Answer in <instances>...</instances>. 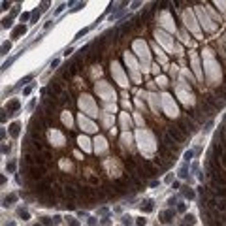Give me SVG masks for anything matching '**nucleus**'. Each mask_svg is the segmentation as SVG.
<instances>
[{
  "mask_svg": "<svg viewBox=\"0 0 226 226\" xmlns=\"http://www.w3.org/2000/svg\"><path fill=\"white\" fill-rule=\"evenodd\" d=\"M134 136H136V143H138L142 156L147 158V162H155L156 153H158V142H156L155 132H151L149 128H138Z\"/></svg>",
  "mask_w": 226,
  "mask_h": 226,
  "instance_id": "1",
  "label": "nucleus"
},
{
  "mask_svg": "<svg viewBox=\"0 0 226 226\" xmlns=\"http://www.w3.org/2000/svg\"><path fill=\"white\" fill-rule=\"evenodd\" d=\"M132 53H136L139 62H142V70L143 74H149L151 72V51H149V45L143 38H134L132 40Z\"/></svg>",
  "mask_w": 226,
  "mask_h": 226,
  "instance_id": "2",
  "label": "nucleus"
},
{
  "mask_svg": "<svg viewBox=\"0 0 226 226\" xmlns=\"http://www.w3.org/2000/svg\"><path fill=\"white\" fill-rule=\"evenodd\" d=\"M174 92H175V96L179 98V102H181L183 106H187V107H194V106H196V96L190 92V85H188L185 79H179V81L175 83Z\"/></svg>",
  "mask_w": 226,
  "mask_h": 226,
  "instance_id": "3",
  "label": "nucleus"
},
{
  "mask_svg": "<svg viewBox=\"0 0 226 226\" xmlns=\"http://www.w3.org/2000/svg\"><path fill=\"white\" fill-rule=\"evenodd\" d=\"M77 107L81 109L83 115L91 117V119H96V117H100V115H102V111L98 109V104H96L94 98H92L91 94H87V92L79 94V98H77Z\"/></svg>",
  "mask_w": 226,
  "mask_h": 226,
  "instance_id": "4",
  "label": "nucleus"
},
{
  "mask_svg": "<svg viewBox=\"0 0 226 226\" xmlns=\"http://www.w3.org/2000/svg\"><path fill=\"white\" fill-rule=\"evenodd\" d=\"M181 17H183V23H185V28H187L188 32H192L196 40H202V38H203V34H202L200 27H198V21H196L194 13H192V8H188V6H187V8H183Z\"/></svg>",
  "mask_w": 226,
  "mask_h": 226,
  "instance_id": "5",
  "label": "nucleus"
},
{
  "mask_svg": "<svg viewBox=\"0 0 226 226\" xmlns=\"http://www.w3.org/2000/svg\"><path fill=\"white\" fill-rule=\"evenodd\" d=\"M156 25H158V28L166 30L168 34H175V32H177L174 15H171L170 9H160V12L156 13Z\"/></svg>",
  "mask_w": 226,
  "mask_h": 226,
  "instance_id": "6",
  "label": "nucleus"
},
{
  "mask_svg": "<svg viewBox=\"0 0 226 226\" xmlns=\"http://www.w3.org/2000/svg\"><path fill=\"white\" fill-rule=\"evenodd\" d=\"M160 102H162L164 113L170 117V119H179V117H181V111H179V107H177V104L174 100V96H171L168 91L160 92Z\"/></svg>",
  "mask_w": 226,
  "mask_h": 226,
  "instance_id": "7",
  "label": "nucleus"
},
{
  "mask_svg": "<svg viewBox=\"0 0 226 226\" xmlns=\"http://www.w3.org/2000/svg\"><path fill=\"white\" fill-rule=\"evenodd\" d=\"M94 91H96V94L100 96V98L106 102V104H115V98H117V92H115V89H113V85L111 83H107V81H98V83H94Z\"/></svg>",
  "mask_w": 226,
  "mask_h": 226,
  "instance_id": "8",
  "label": "nucleus"
},
{
  "mask_svg": "<svg viewBox=\"0 0 226 226\" xmlns=\"http://www.w3.org/2000/svg\"><path fill=\"white\" fill-rule=\"evenodd\" d=\"M194 12H196V17H198V21H200V25L203 27V30H206V32H209V34H211V32H215V30L221 27V25H217V23H215V21L209 17V13L206 12V6H203V4H198V6L194 8Z\"/></svg>",
  "mask_w": 226,
  "mask_h": 226,
  "instance_id": "9",
  "label": "nucleus"
},
{
  "mask_svg": "<svg viewBox=\"0 0 226 226\" xmlns=\"http://www.w3.org/2000/svg\"><path fill=\"white\" fill-rule=\"evenodd\" d=\"M153 36H155V40L158 41V44L166 49V53H170V55H174V53H175V40L171 38V34H168V32L162 30V28H156L153 32Z\"/></svg>",
  "mask_w": 226,
  "mask_h": 226,
  "instance_id": "10",
  "label": "nucleus"
},
{
  "mask_svg": "<svg viewBox=\"0 0 226 226\" xmlns=\"http://www.w3.org/2000/svg\"><path fill=\"white\" fill-rule=\"evenodd\" d=\"M123 59H124V62H126V66H128V72H130V77H132V81L136 83V85H139L142 83V75H139V64H138V60H136V57H134V53H128V51H124L123 53Z\"/></svg>",
  "mask_w": 226,
  "mask_h": 226,
  "instance_id": "11",
  "label": "nucleus"
},
{
  "mask_svg": "<svg viewBox=\"0 0 226 226\" xmlns=\"http://www.w3.org/2000/svg\"><path fill=\"white\" fill-rule=\"evenodd\" d=\"M109 66H111V75H113V79L119 83L123 89H126L130 81H128V75L124 74V70H123V66H121V62L117 60V59H111Z\"/></svg>",
  "mask_w": 226,
  "mask_h": 226,
  "instance_id": "12",
  "label": "nucleus"
},
{
  "mask_svg": "<svg viewBox=\"0 0 226 226\" xmlns=\"http://www.w3.org/2000/svg\"><path fill=\"white\" fill-rule=\"evenodd\" d=\"M77 124L81 126V130H85L87 134H91V132H96L98 130V124H96L91 117H87V115H83V113H77Z\"/></svg>",
  "mask_w": 226,
  "mask_h": 226,
  "instance_id": "13",
  "label": "nucleus"
},
{
  "mask_svg": "<svg viewBox=\"0 0 226 226\" xmlns=\"http://www.w3.org/2000/svg\"><path fill=\"white\" fill-rule=\"evenodd\" d=\"M107 151H109V142L104 136H96L94 138V153L98 156H106Z\"/></svg>",
  "mask_w": 226,
  "mask_h": 226,
  "instance_id": "14",
  "label": "nucleus"
},
{
  "mask_svg": "<svg viewBox=\"0 0 226 226\" xmlns=\"http://www.w3.org/2000/svg\"><path fill=\"white\" fill-rule=\"evenodd\" d=\"M147 102H149V106H151V111H153L155 115H158V111H160V107H162V102H160V94L158 92H147Z\"/></svg>",
  "mask_w": 226,
  "mask_h": 226,
  "instance_id": "15",
  "label": "nucleus"
},
{
  "mask_svg": "<svg viewBox=\"0 0 226 226\" xmlns=\"http://www.w3.org/2000/svg\"><path fill=\"white\" fill-rule=\"evenodd\" d=\"M190 64H192V70H194V74H196V79L203 81V74H202V68H200V57L194 51L190 53Z\"/></svg>",
  "mask_w": 226,
  "mask_h": 226,
  "instance_id": "16",
  "label": "nucleus"
},
{
  "mask_svg": "<svg viewBox=\"0 0 226 226\" xmlns=\"http://www.w3.org/2000/svg\"><path fill=\"white\" fill-rule=\"evenodd\" d=\"M119 124L123 128V132H128V128H132V119H130V115H128V111L119 113Z\"/></svg>",
  "mask_w": 226,
  "mask_h": 226,
  "instance_id": "17",
  "label": "nucleus"
},
{
  "mask_svg": "<svg viewBox=\"0 0 226 226\" xmlns=\"http://www.w3.org/2000/svg\"><path fill=\"white\" fill-rule=\"evenodd\" d=\"M19 107H21V102H19V98H13V100H9V102L6 104L4 111H8V115H15V113L19 111Z\"/></svg>",
  "mask_w": 226,
  "mask_h": 226,
  "instance_id": "18",
  "label": "nucleus"
},
{
  "mask_svg": "<svg viewBox=\"0 0 226 226\" xmlns=\"http://www.w3.org/2000/svg\"><path fill=\"white\" fill-rule=\"evenodd\" d=\"M174 217H175V211H174V209H166V211H162V213H160V222L170 224Z\"/></svg>",
  "mask_w": 226,
  "mask_h": 226,
  "instance_id": "19",
  "label": "nucleus"
},
{
  "mask_svg": "<svg viewBox=\"0 0 226 226\" xmlns=\"http://www.w3.org/2000/svg\"><path fill=\"white\" fill-rule=\"evenodd\" d=\"M40 222L44 224V226H57L60 222V217H59V215H55V217H41Z\"/></svg>",
  "mask_w": 226,
  "mask_h": 226,
  "instance_id": "20",
  "label": "nucleus"
},
{
  "mask_svg": "<svg viewBox=\"0 0 226 226\" xmlns=\"http://www.w3.org/2000/svg\"><path fill=\"white\" fill-rule=\"evenodd\" d=\"M153 49H155V53H156V57H158V62H160V66H166V64H168V57L164 55V51L162 49H160L156 44L153 45Z\"/></svg>",
  "mask_w": 226,
  "mask_h": 226,
  "instance_id": "21",
  "label": "nucleus"
},
{
  "mask_svg": "<svg viewBox=\"0 0 226 226\" xmlns=\"http://www.w3.org/2000/svg\"><path fill=\"white\" fill-rule=\"evenodd\" d=\"M139 209H142V213H151L155 209V202L153 200H143L142 206H139Z\"/></svg>",
  "mask_w": 226,
  "mask_h": 226,
  "instance_id": "22",
  "label": "nucleus"
},
{
  "mask_svg": "<svg viewBox=\"0 0 226 226\" xmlns=\"http://www.w3.org/2000/svg\"><path fill=\"white\" fill-rule=\"evenodd\" d=\"M9 134H12V138H19V134H21V123L19 121L9 124Z\"/></svg>",
  "mask_w": 226,
  "mask_h": 226,
  "instance_id": "23",
  "label": "nucleus"
},
{
  "mask_svg": "<svg viewBox=\"0 0 226 226\" xmlns=\"http://www.w3.org/2000/svg\"><path fill=\"white\" fill-rule=\"evenodd\" d=\"M17 198H19V194H15V192H12V194H8V196L4 198V207H12L13 203L17 202Z\"/></svg>",
  "mask_w": 226,
  "mask_h": 226,
  "instance_id": "24",
  "label": "nucleus"
},
{
  "mask_svg": "<svg viewBox=\"0 0 226 226\" xmlns=\"http://www.w3.org/2000/svg\"><path fill=\"white\" fill-rule=\"evenodd\" d=\"M25 32H27V27H25V25H17V27L13 28V32H12V38L17 40L21 34H25Z\"/></svg>",
  "mask_w": 226,
  "mask_h": 226,
  "instance_id": "25",
  "label": "nucleus"
},
{
  "mask_svg": "<svg viewBox=\"0 0 226 226\" xmlns=\"http://www.w3.org/2000/svg\"><path fill=\"white\" fill-rule=\"evenodd\" d=\"M181 192H183V196H185L187 200H194V198H196V192L192 190L190 187H183V188H181Z\"/></svg>",
  "mask_w": 226,
  "mask_h": 226,
  "instance_id": "26",
  "label": "nucleus"
},
{
  "mask_svg": "<svg viewBox=\"0 0 226 226\" xmlns=\"http://www.w3.org/2000/svg\"><path fill=\"white\" fill-rule=\"evenodd\" d=\"M215 136H217V138L221 139V142L226 145V124H221V126H219V132L215 134Z\"/></svg>",
  "mask_w": 226,
  "mask_h": 226,
  "instance_id": "27",
  "label": "nucleus"
},
{
  "mask_svg": "<svg viewBox=\"0 0 226 226\" xmlns=\"http://www.w3.org/2000/svg\"><path fill=\"white\" fill-rule=\"evenodd\" d=\"M17 217L23 219V221H28V219H30V213H28V209H25V207H19V209H17Z\"/></svg>",
  "mask_w": 226,
  "mask_h": 226,
  "instance_id": "28",
  "label": "nucleus"
},
{
  "mask_svg": "<svg viewBox=\"0 0 226 226\" xmlns=\"http://www.w3.org/2000/svg\"><path fill=\"white\" fill-rule=\"evenodd\" d=\"M156 83H158L162 89H166V87H168V77H166V75H162V74H160L158 77H156Z\"/></svg>",
  "mask_w": 226,
  "mask_h": 226,
  "instance_id": "29",
  "label": "nucleus"
},
{
  "mask_svg": "<svg viewBox=\"0 0 226 226\" xmlns=\"http://www.w3.org/2000/svg\"><path fill=\"white\" fill-rule=\"evenodd\" d=\"M179 177H188V164H183L181 168H179Z\"/></svg>",
  "mask_w": 226,
  "mask_h": 226,
  "instance_id": "30",
  "label": "nucleus"
},
{
  "mask_svg": "<svg viewBox=\"0 0 226 226\" xmlns=\"http://www.w3.org/2000/svg\"><path fill=\"white\" fill-rule=\"evenodd\" d=\"M194 222H196V217H194V215H190V213H187L185 215V224L187 226H192Z\"/></svg>",
  "mask_w": 226,
  "mask_h": 226,
  "instance_id": "31",
  "label": "nucleus"
},
{
  "mask_svg": "<svg viewBox=\"0 0 226 226\" xmlns=\"http://www.w3.org/2000/svg\"><path fill=\"white\" fill-rule=\"evenodd\" d=\"M192 156H194V151H192V149L185 151V155H183V158H185V162H190V160H192Z\"/></svg>",
  "mask_w": 226,
  "mask_h": 226,
  "instance_id": "32",
  "label": "nucleus"
},
{
  "mask_svg": "<svg viewBox=\"0 0 226 226\" xmlns=\"http://www.w3.org/2000/svg\"><path fill=\"white\" fill-rule=\"evenodd\" d=\"M6 171H8V174H13V171H15V162H13V160H9V162L6 164Z\"/></svg>",
  "mask_w": 226,
  "mask_h": 226,
  "instance_id": "33",
  "label": "nucleus"
},
{
  "mask_svg": "<svg viewBox=\"0 0 226 226\" xmlns=\"http://www.w3.org/2000/svg\"><path fill=\"white\" fill-rule=\"evenodd\" d=\"M12 27V17H4V21H2V28H9Z\"/></svg>",
  "mask_w": 226,
  "mask_h": 226,
  "instance_id": "34",
  "label": "nucleus"
},
{
  "mask_svg": "<svg viewBox=\"0 0 226 226\" xmlns=\"http://www.w3.org/2000/svg\"><path fill=\"white\" fill-rule=\"evenodd\" d=\"M66 221H68V224H70V226H81V222H79L77 219H74V217H68Z\"/></svg>",
  "mask_w": 226,
  "mask_h": 226,
  "instance_id": "35",
  "label": "nucleus"
},
{
  "mask_svg": "<svg viewBox=\"0 0 226 226\" xmlns=\"http://www.w3.org/2000/svg\"><path fill=\"white\" fill-rule=\"evenodd\" d=\"M151 74H155L156 77L160 75V66H158V64H153V66H151Z\"/></svg>",
  "mask_w": 226,
  "mask_h": 226,
  "instance_id": "36",
  "label": "nucleus"
},
{
  "mask_svg": "<svg viewBox=\"0 0 226 226\" xmlns=\"http://www.w3.org/2000/svg\"><path fill=\"white\" fill-rule=\"evenodd\" d=\"M9 151H12V145H9V143H2V153L9 155Z\"/></svg>",
  "mask_w": 226,
  "mask_h": 226,
  "instance_id": "37",
  "label": "nucleus"
},
{
  "mask_svg": "<svg viewBox=\"0 0 226 226\" xmlns=\"http://www.w3.org/2000/svg\"><path fill=\"white\" fill-rule=\"evenodd\" d=\"M132 219H134V217H130V215H123V222H124L126 226L132 224Z\"/></svg>",
  "mask_w": 226,
  "mask_h": 226,
  "instance_id": "38",
  "label": "nucleus"
},
{
  "mask_svg": "<svg viewBox=\"0 0 226 226\" xmlns=\"http://www.w3.org/2000/svg\"><path fill=\"white\" fill-rule=\"evenodd\" d=\"M9 47H12V44H9V41H4V45H2V55H6V53L9 51Z\"/></svg>",
  "mask_w": 226,
  "mask_h": 226,
  "instance_id": "39",
  "label": "nucleus"
},
{
  "mask_svg": "<svg viewBox=\"0 0 226 226\" xmlns=\"http://www.w3.org/2000/svg\"><path fill=\"white\" fill-rule=\"evenodd\" d=\"M168 206H170V207H174V206H177V198H175V196H171V198H168Z\"/></svg>",
  "mask_w": 226,
  "mask_h": 226,
  "instance_id": "40",
  "label": "nucleus"
},
{
  "mask_svg": "<svg viewBox=\"0 0 226 226\" xmlns=\"http://www.w3.org/2000/svg\"><path fill=\"white\" fill-rule=\"evenodd\" d=\"M136 224H138V226H145V224H147V219L138 217V219H136Z\"/></svg>",
  "mask_w": 226,
  "mask_h": 226,
  "instance_id": "41",
  "label": "nucleus"
},
{
  "mask_svg": "<svg viewBox=\"0 0 226 226\" xmlns=\"http://www.w3.org/2000/svg\"><path fill=\"white\" fill-rule=\"evenodd\" d=\"M164 183H166V185H171V183H174V175H171V174H168V175L164 177Z\"/></svg>",
  "mask_w": 226,
  "mask_h": 226,
  "instance_id": "42",
  "label": "nucleus"
},
{
  "mask_svg": "<svg viewBox=\"0 0 226 226\" xmlns=\"http://www.w3.org/2000/svg\"><path fill=\"white\" fill-rule=\"evenodd\" d=\"M177 211L179 213H185L187 211V203H177Z\"/></svg>",
  "mask_w": 226,
  "mask_h": 226,
  "instance_id": "43",
  "label": "nucleus"
},
{
  "mask_svg": "<svg viewBox=\"0 0 226 226\" xmlns=\"http://www.w3.org/2000/svg\"><path fill=\"white\" fill-rule=\"evenodd\" d=\"M87 219H89V221H87V222H89V226H98V221H96L94 217H87Z\"/></svg>",
  "mask_w": 226,
  "mask_h": 226,
  "instance_id": "44",
  "label": "nucleus"
},
{
  "mask_svg": "<svg viewBox=\"0 0 226 226\" xmlns=\"http://www.w3.org/2000/svg\"><path fill=\"white\" fill-rule=\"evenodd\" d=\"M28 17H30V13H21V23H23V21H28Z\"/></svg>",
  "mask_w": 226,
  "mask_h": 226,
  "instance_id": "45",
  "label": "nucleus"
},
{
  "mask_svg": "<svg viewBox=\"0 0 226 226\" xmlns=\"http://www.w3.org/2000/svg\"><path fill=\"white\" fill-rule=\"evenodd\" d=\"M30 92H32V85H30V87H27V89H25V91H23V94H25V96H28V94H30Z\"/></svg>",
  "mask_w": 226,
  "mask_h": 226,
  "instance_id": "46",
  "label": "nucleus"
},
{
  "mask_svg": "<svg viewBox=\"0 0 226 226\" xmlns=\"http://www.w3.org/2000/svg\"><path fill=\"white\" fill-rule=\"evenodd\" d=\"M66 6H68V4H60V6L57 8V12H55V13H60V12H62V9H64V8H66Z\"/></svg>",
  "mask_w": 226,
  "mask_h": 226,
  "instance_id": "47",
  "label": "nucleus"
},
{
  "mask_svg": "<svg viewBox=\"0 0 226 226\" xmlns=\"http://www.w3.org/2000/svg\"><path fill=\"white\" fill-rule=\"evenodd\" d=\"M59 64H60V60H59V59H55V60H53V62H51V68H55V66H59Z\"/></svg>",
  "mask_w": 226,
  "mask_h": 226,
  "instance_id": "48",
  "label": "nucleus"
},
{
  "mask_svg": "<svg viewBox=\"0 0 226 226\" xmlns=\"http://www.w3.org/2000/svg\"><path fill=\"white\" fill-rule=\"evenodd\" d=\"M179 187H181L179 181H174V183H171V188H179Z\"/></svg>",
  "mask_w": 226,
  "mask_h": 226,
  "instance_id": "49",
  "label": "nucleus"
},
{
  "mask_svg": "<svg viewBox=\"0 0 226 226\" xmlns=\"http://www.w3.org/2000/svg\"><path fill=\"white\" fill-rule=\"evenodd\" d=\"M98 213H100V215H107V207H100Z\"/></svg>",
  "mask_w": 226,
  "mask_h": 226,
  "instance_id": "50",
  "label": "nucleus"
},
{
  "mask_svg": "<svg viewBox=\"0 0 226 226\" xmlns=\"http://www.w3.org/2000/svg\"><path fill=\"white\" fill-rule=\"evenodd\" d=\"M9 6H12V2H2V9H8Z\"/></svg>",
  "mask_w": 226,
  "mask_h": 226,
  "instance_id": "51",
  "label": "nucleus"
},
{
  "mask_svg": "<svg viewBox=\"0 0 226 226\" xmlns=\"http://www.w3.org/2000/svg\"><path fill=\"white\" fill-rule=\"evenodd\" d=\"M102 226H109V221H107V217H106V219L102 221Z\"/></svg>",
  "mask_w": 226,
  "mask_h": 226,
  "instance_id": "52",
  "label": "nucleus"
},
{
  "mask_svg": "<svg viewBox=\"0 0 226 226\" xmlns=\"http://www.w3.org/2000/svg\"><path fill=\"white\" fill-rule=\"evenodd\" d=\"M4 226H15V221H9V222H6Z\"/></svg>",
  "mask_w": 226,
  "mask_h": 226,
  "instance_id": "53",
  "label": "nucleus"
},
{
  "mask_svg": "<svg viewBox=\"0 0 226 226\" xmlns=\"http://www.w3.org/2000/svg\"><path fill=\"white\" fill-rule=\"evenodd\" d=\"M34 226H44V224H41V222H38V224H34Z\"/></svg>",
  "mask_w": 226,
  "mask_h": 226,
  "instance_id": "54",
  "label": "nucleus"
},
{
  "mask_svg": "<svg viewBox=\"0 0 226 226\" xmlns=\"http://www.w3.org/2000/svg\"><path fill=\"white\" fill-rule=\"evenodd\" d=\"M181 226H187V224H181Z\"/></svg>",
  "mask_w": 226,
  "mask_h": 226,
  "instance_id": "55",
  "label": "nucleus"
}]
</instances>
